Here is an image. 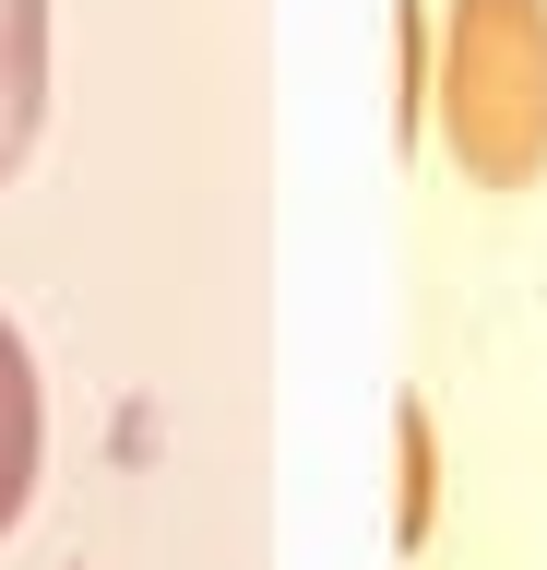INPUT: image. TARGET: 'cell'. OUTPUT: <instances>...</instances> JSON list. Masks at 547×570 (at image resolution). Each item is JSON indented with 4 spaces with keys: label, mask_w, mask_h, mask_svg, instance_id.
<instances>
[{
    "label": "cell",
    "mask_w": 547,
    "mask_h": 570,
    "mask_svg": "<svg viewBox=\"0 0 547 570\" xmlns=\"http://www.w3.org/2000/svg\"><path fill=\"white\" fill-rule=\"evenodd\" d=\"M48 119V0H0V178Z\"/></svg>",
    "instance_id": "7a4b0ae2"
},
{
    "label": "cell",
    "mask_w": 547,
    "mask_h": 570,
    "mask_svg": "<svg viewBox=\"0 0 547 570\" xmlns=\"http://www.w3.org/2000/svg\"><path fill=\"white\" fill-rule=\"evenodd\" d=\"M429 119L476 190H536L547 178V0H452L440 12Z\"/></svg>",
    "instance_id": "6da1fadb"
},
{
    "label": "cell",
    "mask_w": 547,
    "mask_h": 570,
    "mask_svg": "<svg viewBox=\"0 0 547 570\" xmlns=\"http://www.w3.org/2000/svg\"><path fill=\"white\" fill-rule=\"evenodd\" d=\"M440 523V428L429 404H393V547H429Z\"/></svg>",
    "instance_id": "277c9868"
},
{
    "label": "cell",
    "mask_w": 547,
    "mask_h": 570,
    "mask_svg": "<svg viewBox=\"0 0 547 570\" xmlns=\"http://www.w3.org/2000/svg\"><path fill=\"white\" fill-rule=\"evenodd\" d=\"M429 83H440V24L404 0L393 12V131H429Z\"/></svg>",
    "instance_id": "5b68a950"
},
{
    "label": "cell",
    "mask_w": 547,
    "mask_h": 570,
    "mask_svg": "<svg viewBox=\"0 0 547 570\" xmlns=\"http://www.w3.org/2000/svg\"><path fill=\"white\" fill-rule=\"evenodd\" d=\"M25 499H37V356L0 321V534L25 523Z\"/></svg>",
    "instance_id": "3957f363"
}]
</instances>
